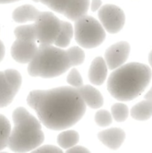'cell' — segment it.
<instances>
[{"mask_svg": "<svg viewBox=\"0 0 152 153\" xmlns=\"http://www.w3.org/2000/svg\"><path fill=\"white\" fill-rule=\"evenodd\" d=\"M151 68L141 63L123 65L110 74L108 90L119 101H130L143 92L151 82Z\"/></svg>", "mask_w": 152, "mask_h": 153, "instance_id": "cell-2", "label": "cell"}, {"mask_svg": "<svg viewBox=\"0 0 152 153\" xmlns=\"http://www.w3.org/2000/svg\"><path fill=\"white\" fill-rule=\"evenodd\" d=\"M95 122L99 126L105 127L112 123V115L107 110H99L95 114Z\"/></svg>", "mask_w": 152, "mask_h": 153, "instance_id": "cell-24", "label": "cell"}, {"mask_svg": "<svg viewBox=\"0 0 152 153\" xmlns=\"http://www.w3.org/2000/svg\"><path fill=\"white\" fill-rule=\"evenodd\" d=\"M40 3H42L43 4H45V5H47V4L49 3V1L50 0H39Z\"/></svg>", "mask_w": 152, "mask_h": 153, "instance_id": "cell-33", "label": "cell"}, {"mask_svg": "<svg viewBox=\"0 0 152 153\" xmlns=\"http://www.w3.org/2000/svg\"><path fill=\"white\" fill-rule=\"evenodd\" d=\"M66 152L68 153H89L90 151L87 150L86 148L82 147V146H73L69 149L66 150Z\"/></svg>", "mask_w": 152, "mask_h": 153, "instance_id": "cell-28", "label": "cell"}, {"mask_svg": "<svg viewBox=\"0 0 152 153\" xmlns=\"http://www.w3.org/2000/svg\"><path fill=\"white\" fill-rule=\"evenodd\" d=\"M39 11L30 4H23L15 8L12 13V18L18 23H24L27 22H35L39 15Z\"/></svg>", "mask_w": 152, "mask_h": 153, "instance_id": "cell-15", "label": "cell"}, {"mask_svg": "<svg viewBox=\"0 0 152 153\" xmlns=\"http://www.w3.org/2000/svg\"><path fill=\"white\" fill-rule=\"evenodd\" d=\"M36 41H26L17 39L12 45L11 56L20 64H29L38 51Z\"/></svg>", "mask_w": 152, "mask_h": 153, "instance_id": "cell-9", "label": "cell"}, {"mask_svg": "<svg viewBox=\"0 0 152 153\" xmlns=\"http://www.w3.org/2000/svg\"><path fill=\"white\" fill-rule=\"evenodd\" d=\"M16 94L17 91L7 82L4 73L0 72V108L10 105Z\"/></svg>", "mask_w": 152, "mask_h": 153, "instance_id": "cell-16", "label": "cell"}, {"mask_svg": "<svg viewBox=\"0 0 152 153\" xmlns=\"http://www.w3.org/2000/svg\"><path fill=\"white\" fill-rule=\"evenodd\" d=\"M79 139H80V135L76 131L65 130L58 134L57 143L62 149L67 150L76 145L79 142Z\"/></svg>", "mask_w": 152, "mask_h": 153, "instance_id": "cell-18", "label": "cell"}, {"mask_svg": "<svg viewBox=\"0 0 152 153\" xmlns=\"http://www.w3.org/2000/svg\"><path fill=\"white\" fill-rule=\"evenodd\" d=\"M11 133V125L8 119L0 114V151L7 147L8 139Z\"/></svg>", "mask_w": 152, "mask_h": 153, "instance_id": "cell-20", "label": "cell"}, {"mask_svg": "<svg viewBox=\"0 0 152 153\" xmlns=\"http://www.w3.org/2000/svg\"><path fill=\"white\" fill-rule=\"evenodd\" d=\"M16 1H20V0H0V4H10Z\"/></svg>", "mask_w": 152, "mask_h": 153, "instance_id": "cell-31", "label": "cell"}, {"mask_svg": "<svg viewBox=\"0 0 152 153\" xmlns=\"http://www.w3.org/2000/svg\"><path fill=\"white\" fill-rule=\"evenodd\" d=\"M131 116L138 121H145L152 117V87L145 95L144 100L136 104L131 110Z\"/></svg>", "mask_w": 152, "mask_h": 153, "instance_id": "cell-13", "label": "cell"}, {"mask_svg": "<svg viewBox=\"0 0 152 153\" xmlns=\"http://www.w3.org/2000/svg\"><path fill=\"white\" fill-rule=\"evenodd\" d=\"M74 22L73 35L76 42L81 47L94 48L105 40V29L95 18L85 14Z\"/></svg>", "mask_w": 152, "mask_h": 153, "instance_id": "cell-5", "label": "cell"}, {"mask_svg": "<svg viewBox=\"0 0 152 153\" xmlns=\"http://www.w3.org/2000/svg\"><path fill=\"white\" fill-rule=\"evenodd\" d=\"M149 62H150L151 66L152 67V50H151V52L150 53V55H149Z\"/></svg>", "mask_w": 152, "mask_h": 153, "instance_id": "cell-32", "label": "cell"}, {"mask_svg": "<svg viewBox=\"0 0 152 153\" xmlns=\"http://www.w3.org/2000/svg\"><path fill=\"white\" fill-rule=\"evenodd\" d=\"M14 127L11 129L7 147L14 152H32L45 140L40 121L22 107L13 112Z\"/></svg>", "mask_w": 152, "mask_h": 153, "instance_id": "cell-3", "label": "cell"}, {"mask_svg": "<svg viewBox=\"0 0 152 153\" xmlns=\"http://www.w3.org/2000/svg\"><path fill=\"white\" fill-rule=\"evenodd\" d=\"M70 0H50L47 6L58 13H64Z\"/></svg>", "mask_w": 152, "mask_h": 153, "instance_id": "cell-26", "label": "cell"}, {"mask_svg": "<svg viewBox=\"0 0 152 153\" xmlns=\"http://www.w3.org/2000/svg\"><path fill=\"white\" fill-rule=\"evenodd\" d=\"M4 76H5L7 82L18 92L22 86V82L21 74L18 71L13 70V69H7V70L4 71Z\"/></svg>", "mask_w": 152, "mask_h": 153, "instance_id": "cell-23", "label": "cell"}, {"mask_svg": "<svg viewBox=\"0 0 152 153\" xmlns=\"http://www.w3.org/2000/svg\"><path fill=\"white\" fill-rule=\"evenodd\" d=\"M112 117L117 122H124L127 119L129 115L128 107L123 103H116L111 108Z\"/></svg>", "mask_w": 152, "mask_h": 153, "instance_id": "cell-22", "label": "cell"}, {"mask_svg": "<svg viewBox=\"0 0 152 153\" xmlns=\"http://www.w3.org/2000/svg\"><path fill=\"white\" fill-rule=\"evenodd\" d=\"M71 67L67 52L52 45L40 44L27 71L32 77L54 78L60 76Z\"/></svg>", "mask_w": 152, "mask_h": 153, "instance_id": "cell-4", "label": "cell"}, {"mask_svg": "<svg viewBox=\"0 0 152 153\" xmlns=\"http://www.w3.org/2000/svg\"><path fill=\"white\" fill-rule=\"evenodd\" d=\"M101 0H92L91 1V4H90V7H91V10L93 12H96L98 11L100 7H101Z\"/></svg>", "mask_w": 152, "mask_h": 153, "instance_id": "cell-29", "label": "cell"}, {"mask_svg": "<svg viewBox=\"0 0 152 153\" xmlns=\"http://www.w3.org/2000/svg\"><path fill=\"white\" fill-rule=\"evenodd\" d=\"M90 4V0H70L63 14L74 22L87 14Z\"/></svg>", "mask_w": 152, "mask_h": 153, "instance_id": "cell-14", "label": "cell"}, {"mask_svg": "<svg viewBox=\"0 0 152 153\" xmlns=\"http://www.w3.org/2000/svg\"><path fill=\"white\" fill-rule=\"evenodd\" d=\"M130 49V44L126 41H120L109 47L105 52L108 68L114 70L123 65L129 56Z\"/></svg>", "mask_w": 152, "mask_h": 153, "instance_id": "cell-8", "label": "cell"}, {"mask_svg": "<svg viewBox=\"0 0 152 153\" xmlns=\"http://www.w3.org/2000/svg\"><path fill=\"white\" fill-rule=\"evenodd\" d=\"M71 67L72 66H77L82 65L84 62L85 59V54L84 51L79 48V47H72L69 49L66 50Z\"/></svg>", "mask_w": 152, "mask_h": 153, "instance_id": "cell-21", "label": "cell"}, {"mask_svg": "<svg viewBox=\"0 0 152 153\" xmlns=\"http://www.w3.org/2000/svg\"><path fill=\"white\" fill-rule=\"evenodd\" d=\"M63 21L59 20L51 12H40L35 21L37 40L40 44L52 45L56 39Z\"/></svg>", "mask_w": 152, "mask_h": 153, "instance_id": "cell-6", "label": "cell"}, {"mask_svg": "<svg viewBox=\"0 0 152 153\" xmlns=\"http://www.w3.org/2000/svg\"><path fill=\"white\" fill-rule=\"evenodd\" d=\"M99 18L103 28L109 33L119 32L125 22L124 11L115 4H105L99 9Z\"/></svg>", "mask_w": 152, "mask_h": 153, "instance_id": "cell-7", "label": "cell"}, {"mask_svg": "<svg viewBox=\"0 0 152 153\" xmlns=\"http://www.w3.org/2000/svg\"><path fill=\"white\" fill-rule=\"evenodd\" d=\"M34 153H62L63 151L59 149L58 147H56L54 145H44V146H39L36 148L34 151H32Z\"/></svg>", "mask_w": 152, "mask_h": 153, "instance_id": "cell-27", "label": "cell"}, {"mask_svg": "<svg viewBox=\"0 0 152 153\" xmlns=\"http://www.w3.org/2000/svg\"><path fill=\"white\" fill-rule=\"evenodd\" d=\"M32 1H34V2H38L39 0H32Z\"/></svg>", "mask_w": 152, "mask_h": 153, "instance_id": "cell-34", "label": "cell"}, {"mask_svg": "<svg viewBox=\"0 0 152 153\" xmlns=\"http://www.w3.org/2000/svg\"><path fill=\"white\" fill-rule=\"evenodd\" d=\"M86 106L93 109L101 108L104 104L102 94L91 85H82L77 89Z\"/></svg>", "mask_w": 152, "mask_h": 153, "instance_id": "cell-12", "label": "cell"}, {"mask_svg": "<svg viewBox=\"0 0 152 153\" xmlns=\"http://www.w3.org/2000/svg\"><path fill=\"white\" fill-rule=\"evenodd\" d=\"M27 103L36 111L40 123L54 131L74 126L86 112V104L78 90L68 86L31 91Z\"/></svg>", "mask_w": 152, "mask_h": 153, "instance_id": "cell-1", "label": "cell"}, {"mask_svg": "<svg viewBox=\"0 0 152 153\" xmlns=\"http://www.w3.org/2000/svg\"><path fill=\"white\" fill-rule=\"evenodd\" d=\"M73 36V25L68 22L63 21L61 30H60L56 39L55 40L54 44H55V46L61 48H66L67 46H69Z\"/></svg>", "mask_w": 152, "mask_h": 153, "instance_id": "cell-17", "label": "cell"}, {"mask_svg": "<svg viewBox=\"0 0 152 153\" xmlns=\"http://www.w3.org/2000/svg\"><path fill=\"white\" fill-rule=\"evenodd\" d=\"M14 35L17 39L26 41H37V32L34 24L21 25L14 29Z\"/></svg>", "mask_w": 152, "mask_h": 153, "instance_id": "cell-19", "label": "cell"}, {"mask_svg": "<svg viewBox=\"0 0 152 153\" xmlns=\"http://www.w3.org/2000/svg\"><path fill=\"white\" fill-rule=\"evenodd\" d=\"M108 74V65L105 59L97 56L91 62L89 69V80L94 85H101L104 83Z\"/></svg>", "mask_w": 152, "mask_h": 153, "instance_id": "cell-11", "label": "cell"}, {"mask_svg": "<svg viewBox=\"0 0 152 153\" xmlns=\"http://www.w3.org/2000/svg\"><path fill=\"white\" fill-rule=\"evenodd\" d=\"M4 54H5V48H4L3 41L0 39V62L4 59Z\"/></svg>", "mask_w": 152, "mask_h": 153, "instance_id": "cell-30", "label": "cell"}, {"mask_svg": "<svg viewBox=\"0 0 152 153\" xmlns=\"http://www.w3.org/2000/svg\"><path fill=\"white\" fill-rule=\"evenodd\" d=\"M98 138L109 149L117 150L125 139V133L120 128H110L99 133Z\"/></svg>", "mask_w": 152, "mask_h": 153, "instance_id": "cell-10", "label": "cell"}, {"mask_svg": "<svg viewBox=\"0 0 152 153\" xmlns=\"http://www.w3.org/2000/svg\"><path fill=\"white\" fill-rule=\"evenodd\" d=\"M67 82L73 88H80L83 85V80L82 77L81 75V74L79 73V71L76 68H73L71 70V72L69 73V74L67 75L66 78Z\"/></svg>", "mask_w": 152, "mask_h": 153, "instance_id": "cell-25", "label": "cell"}]
</instances>
